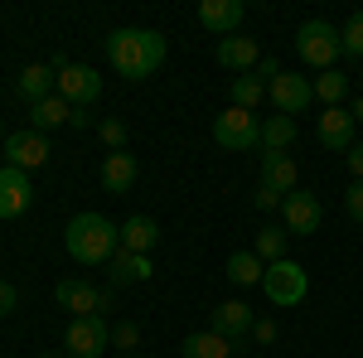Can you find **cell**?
<instances>
[{
    "instance_id": "6da1fadb",
    "label": "cell",
    "mask_w": 363,
    "mask_h": 358,
    "mask_svg": "<svg viewBox=\"0 0 363 358\" xmlns=\"http://www.w3.org/2000/svg\"><path fill=\"white\" fill-rule=\"evenodd\" d=\"M169 44L160 29H112L107 34V63H112L121 78H150V73H160V63H165Z\"/></svg>"
},
{
    "instance_id": "60d3db41",
    "label": "cell",
    "mask_w": 363,
    "mask_h": 358,
    "mask_svg": "<svg viewBox=\"0 0 363 358\" xmlns=\"http://www.w3.org/2000/svg\"><path fill=\"white\" fill-rule=\"evenodd\" d=\"M121 358H140V354H121Z\"/></svg>"
},
{
    "instance_id": "44dd1931",
    "label": "cell",
    "mask_w": 363,
    "mask_h": 358,
    "mask_svg": "<svg viewBox=\"0 0 363 358\" xmlns=\"http://www.w3.org/2000/svg\"><path fill=\"white\" fill-rule=\"evenodd\" d=\"M296 184H301V169L291 155H262V189H277L286 198V194H296Z\"/></svg>"
},
{
    "instance_id": "484cf974",
    "label": "cell",
    "mask_w": 363,
    "mask_h": 358,
    "mask_svg": "<svg viewBox=\"0 0 363 358\" xmlns=\"http://www.w3.org/2000/svg\"><path fill=\"white\" fill-rule=\"evenodd\" d=\"M310 83H315V102H320V107H344V97H349V78H344L339 68L320 73V78H310Z\"/></svg>"
},
{
    "instance_id": "f1b7e54d",
    "label": "cell",
    "mask_w": 363,
    "mask_h": 358,
    "mask_svg": "<svg viewBox=\"0 0 363 358\" xmlns=\"http://www.w3.org/2000/svg\"><path fill=\"white\" fill-rule=\"evenodd\" d=\"M339 44H344V54L363 58V10H354V15L344 20V29H339Z\"/></svg>"
},
{
    "instance_id": "f35d334b",
    "label": "cell",
    "mask_w": 363,
    "mask_h": 358,
    "mask_svg": "<svg viewBox=\"0 0 363 358\" xmlns=\"http://www.w3.org/2000/svg\"><path fill=\"white\" fill-rule=\"evenodd\" d=\"M349 116H354V121H363V92L354 97V107H349Z\"/></svg>"
},
{
    "instance_id": "4316f807",
    "label": "cell",
    "mask_w": 363,
    "mask_h": 358,
    "mask_svg": "<svg viewBox=\"0 0 363 358\" xmlns=\"http://www.w3.org/2000/svg\"><path fill=\"white\" fill-rule=\"evenodd\" d=\"M286 237H291V233H286L281 223H267V228H257V247H252V252L272 267V262H281V257H286Z\"/></svg>"
},
{
    "instance_id": "d6986e66",
    "label": "cell",
    "mask_w": 363,
    "mask_h": 358,
    "mask_svg": "<svg viewBox=\"0 0 363 358\" xmlns=\"http://www.w3.org/2000/svg\"><path fill=\"white\" fill-rule=\"evenodd\" d=\"M121 247L150 257V252L160 247V223L150 218V213H131V218L121 223Z\"/></svg>"
},
{
    "instance_id": "ac0fdd59",
    "label": "cell",
    "mask_w": 363,
    "mask_h": 358,
    "mask_svg": "<svg viewBox=\"0 0 363 358\" xmlns=\"http://www.w3.org/2000/svg\"><path fill=\"white\" fill-rule=\"evenodd\" d=\"M218 63H223L228 73H252L257 63H262V49H257V39H242V34H228L218 39Z\"/></svg>"
},
{
    "instance_id": "83f0119b",
    "label": "cell",
    "mask_w": 363,
    "mask_h": 358,
    "mask_svg": "<svg viewBox=\"0 0 363 358\" xmlns=\"http://www.w3.org/2000/svg\"><path fill=\"white\" fill-rule=\"evenodd\" d=\"M267 97V83L257 78V73H242V78H233V107L242 111H257V102Z\"/></svg>"
},
{
    "instance_id": "7a4b0ae2",
    "label": "cell",
    "mask_w": 363,
    "mask_h": 358,
    "mask_svg": "<svg viewBox=\"0 0 363 358\" xmlns=\"http://www.w3.org/2000/svg\"><path fill=\"white\" fill-rule=\"evenodd\" d=\"M63 247L78 267H107L121 247V223H112L107 213H78L63 228Z\"/></svg>"
},
{
    "instance_id": "8992f818",
    "label": "cell",
    "mask_w": 363,
    "mask_h": 358,
    "mask_svg": "<svg viewBox=\"0 0 363 358\" xmlns=\"http://www.w3.org/2000/svg\"><path fill=\"white\" fill-rule=\"evenodd\" d=\"M63 349H68V358H102L112 349V325H107L102 315L68 320V325H63Z\"/></svg>"
},
{
    "instance_id": "3957f363",
    "label": "cell",
    "mask_w": 363,
    "mask_h": 358,
    "mask_svg": "<svg viewBox=\"0 0 363 358\" xmlns=\"http://www.w3.org/2000/svg\"><path fill=\"white\" fill-rule=\"evenodd\" d=\"M339 54H344V44H339V29L330 25V20H306V25L296 29V58H301L306 68L330 73Z\"/></svg>"
},
{
    "instance_id": "2e32d148",
    "label": "cell",
    "mask_w": 363,
    "mask_h": 358,
    "mask_svg": "<svg viewBox=\"0 0 363 358\" xmlns=\"http://www.w3.org/2000/svg\"><path fill=\"white\" fill-rule=\"evenodd\" d=\"M136 174H140V165H136L131 150H107V155H102V169H97V179H102L107 194H131Z\"/></svg>"
},
{
    "instance_id": "8fae6325",
    "label": "cell",
    "mask_w": 363,
    "mask_h": 358,
    "mask_svg": "<svg viewBox=\"0 0 363 358\" xmlns=\"http://www.w3.org/2000/svg\"><path fill=\"white\" fill-rule=\"evenodd\" d=\"M281 218H286V233L291 237H310V233H320V223H325V208H320V198L306 189L286 194V203H281Z\"/></svg>"
},
{
    "instance_id": "8d00e7d4",
    "label": "cell",
    "mask_w": 363,
    "mask_h": 358,
    "mask_svg": "<svg viewBox=\"0 0 363 358\" xmlns=\"http://www.w3.org/2000/svg\"><path fill=\"white\" fill-rule=\"evenodd\" d=\"M252 73H257V78H267V83H272V78H277L281 73V63L272 54H262V63H257V68H252Z\"/></svg>"
},
{
    "instance_id": "30bf717a",
    "label": "cell",
    "mask_w": 363,
    "mask_h": 358,
    "mask_svg": "<svg viewBox=\"0 0 363 358\" xmlns=\"http://www.w3.org/2000/svg\"><path fill=\"white\" fill-rule=\"evenodd\" d=\"M0 155H5V165H15V169H25V174H34V169L49 160V140L39 136V131H29V126H20V131H10V136H5Z\"/></svg>"
},
{
    "instance_id": "d4e9b609",
    "label": "cell",
    "mask_w": 363,
    "mask_h": 358,
    "mask_svg": "<svg viewBox=\"0 0 363 358\" xmlns=\"http://www.w3.org/2000/svg\"><path fill=\"white\" fill-rule=\"evenodd\" d=\"M262 272H267V262L257 252H233L228 257V281L233 286H262Z\"/></svg>"
},
{
    "instance_id": "ffe728a7",
    "label": "cell",
    "mask_w": 363,
    "mask_h": 358,
    "mask_svg": "<svg viewBox=\"0 0 363 358\" xmlns=\"http://www.w3.org/2000/svg\"><path fill=\"white\" fill-rule=\"evenodd\" d=\"M107 276H112V286H140V281L155 276V267H150V257H140V252L116 247V257L107 262Z\"/></svg>"
},
{
    "instance_id": "5b68a950",
    "label": "cell",
    "mask_w": 363,
    "mask_h": 358,
    "mask_svg": "<svg viewBox=\"0 0 363 358\" xmlns=\"http://www.w3.org/2000/svg\"><path fill=\"white\" fill-rule=\"evenodd\" d=\"M54 301H58V310H68V320H83V315L112 310V291L107 286H92L83 276H63L54 286Z\"/></svg>"
},
{
    "instance_id": "e575fe53",
    "label": "cell",
    "mask_w": 363,
    "mask_h": 358,
    "mask_svg": "<svg viewBox=\"0 0 363 358\" xmlns=\"http://www.w3.org/2000/svg\"><path fill=\"white\" fill-rule=\"evenodd\" d=\"M344 165H349V174H354V179H363V145H359V140L349 145V155H344Z\"/></svg>"
},
{
    "instance_id": "ab89813d",
    "label": "cell",
    "mask_w": 363,
    "mask_h": 358,
    "mask_svg": "<svg viewBox=\"0 0 363 358\" xmlns=\"http://www.w3.org/2000/svg\"><path fill=\"white\" fill-rule=\"evenodd\" d=\"M39 358H63V354H54V349H49V354H39Z\"/></svg>"
},
{
    "instance_id": "836d02e7",
    "label": "cell",
    "mask_w": 363,
    "mask_h": 358,
    "mask_svg": "<svg viewBox=\"0 0 363 358\" xmlns=\"http://www.w3.org/2000/svg\"><path fill=\"white\" fill-rule=\"evenodd\" d=\"M281 203H286V198H281L277 189H262V184H257V208H262V213H277Z\"/></svg>"
},
{
    "instance_id": "f546056e",
    "label": "cell",
    "mask_w": 363,
    "mask_h": 358,
    "mask_svg": "<svg viewBox=\"0 0 363 358\" xmlns=\"http://www.w3.org/2000/svg\"><path fill=\"white\" fill-rule=\"evenodd\" d=\"M136 344H140V325L136 320H116L112 325V349H126V354H131Z\"/></svg>"
},
{
    "instance_id": "1f68e13d",
    "label": "cell",
    "mask_w": 363,
    "mask_h": 358,
    "mask_svg": "<svg viewBox=\"0 0 363 358\" xmlns=\"http://www.w3.org/2000/svg\"><path fill=\"white\" fill-rule=\"evenodd\" d=\"M97 136L107 140L112 150H126V126H121V121H102V126H97Z\"/></svg>"
},
{
    "instance_id": "4fadbf2b",
    "label": "cell",
    "mask_w": 363,
    "mask_h": 358,
    "mask_svg": "<svg viewBox=\"0 0 363 358\" xmlns=\"http://www.w3.org/2000/svg\"><path fill=\"white\" fill-rule=\"evenodd\" d=\"M252 325H257V315L242 301H223V305H213V315H208V330L223 334L228 344H242L252 334Z\"/></svg>"
},
{
    "instance_id": "5bb4252c",
    "label": "cell",
    "mask_w": 363,
    "mask_h": 358,
    "mask_svg": "<svg viewBox=\"0 0 363 358\" xmlns=\"http://www.w3.org/2000/svg\"><path fill=\"white\" fill-rule=\"evenodd\" d=\"M354 116H349V107H325L320 111V121H315V136H320V145L325 150H344L349 155V145H354Z\"/></svg>"
},
{
    "instance_id": "ba28073f",
    "label": "cell",
    "mask_w": 363,
    "mask_h": 358,
    "mask_svg": "<svg viewBox=\"0 0 363 358\" xmlns=\"http://www.w3.org/2000/svg\"><path fill=\"white\" fill-rule=\"evenodd\" d=\"M54 92L68 102V107H87L92 111V102L102 97V78H97V68H87V63H68V68L58 73Z\"/></svg>"
},
{
    "instance_id": "cb8c5ba5",
    "label": "cell",
    "mask_w": 363,
    "mask_h": 358,
    "mask_svg": "<svg viewBox=\"0 0 363 358\" xmlns=\"http://www.w3.org/2000/svg\"><path fill=\"white\" fill-rule=\"evenodd\" d=\"M179 358H233V344L213 330H199L179 344Z\"/></svg>"
},
{
    "instance_id": "603a6c76",
    "label": "cell",
    "mask_w": 363,
    "mask_h": 358,
    "mask_svg": "<svg viewBox=\"0 0 363 358\" xmlns=\"http://www.w3.org/2000/svg\"><path fill=\"white\" fill-rule=\"evenodd\" d=\"M68 116H73V107L54 92V97H44V102H34V107H29V131L49 136L54 126H68Z\"/></svg>"
},
{
    "instance_id": "9a60e30c",
    "label": "cell",
    "mask_w": 363,
    "mask_h": 358,
    "mask_svg": "<svg viewBox=\"0 0 363 358\" xmlns=\"http://www.w3.org/2000/svg\"><path fill=\"white\" fill-rule=\"evenodd\" d=\"M242 20H247V5L242 0H203L199 5V25L213 29V34H238L242 29Z\"/></svg>"
},
{
    "instance_id": "7402d4cb",
    "label": "cell",
    "mask_w": 363,
    "mask_h": 358,
    "mask_svg": "<svg viewBox=\"0 0 363 358\" xmlns=\"http://www.w3.org/2000/svg\"><path fill=\"white\" fill-rule=\"evenodd\" d=\"M296 136H301V126H296V116H267L262 121V150L267 155H286L291 145H296Z\"/></svg>"
},
{
    "instance_id": "e0dca14e",
    "label": "cell",
    "mask_w": 363,
    "mask_h": 358,
    "mask_svg": "<svg viewBox=\"0 0 363 358\" xmlns=\"http://www.w3.org/2000/svg\"><path fill=\"white\" fill-rule=\"evenodd\" d=\"M54 83H58V73L49 63H29V68H20V78H15V97H20L25 107H34V102L54 97Z\"/></svg>"
},
{
    "instance_id": "277c9868",
    "label": "cell",
    "mask_w": 363,
    "mask_h": 358,
    "mask_svg": "<svg viewBox=\"0 0 363 358\" xmlns=\"http://www.w3.org/2000/svg\"><path fill=\"white\" fill-rule=\"evenodd\" d=\"M262 291H267V301L277 305V310H291V305H301L310 296V276H306L301 262L281 257V262H272V267L262 272Z\"/></svg>"
},
{
    "instance_id": "b9f144b4",
    "label": "cell",
    "mask_w": 363,
    "mask_h": 358,
    "mask_svg": "<svg viewBox=\"0 0 363 358\" xmlns=\"http://www.w3.org/2000/svg\"><path fill=\"white\" fill-rule=\"evenodd\" d=\"M0 145H5V131H0Z\"/></svg>"
},
{
    "instance_id": "4dcf8cb0",
    "label": "cell",
    "mask_w": 363,
    "mask_h": 358,
    "mask_svg": "<svg viewBox=\"0 0 363 358\" xmlns=\"http://www.w3.org/2000/svg\"><path fill=\"white\" fill-rule=\"evenodd\" d=\"M344 213L354 223H363V179H354V184L344 189Z\"/></svg>"
},
{
    "instance_id": "d6a6232c",
    "label": "cell",
    "mask_w": 363,
    "mask_h": 358,
    "mask_svg": "<svg viewBox=\"0 0 363 358\" xmlns=\"http://www.w3.org/2000/svg\"><path fill=\"white\" fill-rule=\"evenodd\" d=\"M15 310H20V291H15V281H5V276H0V320H5V315H15Z\"/></svg>"
},
{
    "instance_id": "d590c367",
    "label": "cell",
    "mask_w": 363,
    "mask_h": 358,
    "mask_svg": "<svg viewBox=\"0 0 363 358\" xmlns=\"http://www.w3.org/2000/svg\"><path fill=\"white\" fill-rule=\"evenodd\" d=\"M252 339H257V344H277V325H272V320H257V325H252Z\"/></svg>"
},
{
    "instance_id": "7c38bea8",
    "label": "cell",
    "mask_w": 363,
    "mask_h": 358,
    "mask_svg": "<svg viewBox=\"0 0 363 358\" xmlns=\"http://www.w3.org/2000/svg\"><path fill=\"white\" fill-rule=\"evenodd\" d=\"M34 208V179L15 165H0V218H20Z\"/></svg>"
},
{
    "instance_id": "52a82bcc",
    "label": "cell",
    "mask_w": 363,
    "mask_h": 358,
    "mask_svg": "<svg viewBox=\"0 0 363 358\" xmlns=\"http://www.w3.org/2000/svg\"><path fill=\"white\" fill-rule=\"evenodd\" d=\"M213 140L223 150H252V145H262V121L242 107H228L213 116Z\"/></svg>"
},
{
    "instance_id": "9c48e42d",
    "label": "cell",
    "mask_w": 363,
    "mask_h": 358,
    "mask_svg": "<svg viewBox=\"0 0 363 358\" xmlns=\"http://www.w3.org/2000/svg\"><path fill=\"white\" fill-rule=\"evenodd\" d=\"M267 97H272V107L281 116H301V111L315 102V83L301 78V73H277L272 83H267Z\"/></svg>"
},
{
    "instance_id": "74e56055",
    "label": "cell",
    "mask_w": 363,
    "mask_h": 358,
    "mask_svg": "<svg viewBox=\"0 0 363 358\" xmlns=\"http://www.w3.org/2000/svg\"><path fill=\"white\" fill-rule=\"evenodd\" d=\"M68 126H78V131H87V126H92V111H87V107H73V116H68Z\"/></svg>"
}]
</instances>
